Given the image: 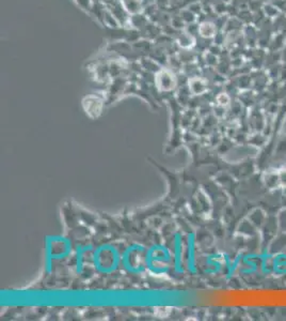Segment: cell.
Returning <instances> with one entry per match:
<instances>
[{
  "label": "cell",
  "instance_id": "6da1fadb",
  "mask_svg": "<svg viewBox=\"0 0 286 321\" xmlns=\"http://www.w3.org/2000/svg\"><path fill=\"white\" fill-rule=\"evenodd\" d=\"M171 257L163 245H154L146 253V267L154 274H165L170 269Z\"/></svg>",
  "mask_w": 286,
  "mask_h": 321
},
{
  "label": "cell",
  "instance_id": "3957f363",
  "mask_svg": "<svg viewBox=\"0 0 286 321\" xmlns=\"http://www.w3.org/2000/svg\"><path fill=\"white\" fill-rule=\"evenodd\" d=\"M146 253L147 250L144 246L134 244L129 246L122 255L123 267L131 273H141L146 268Z\"/></svg>",
  "mask_w": 286,
  "mask_h": 321
},
{
  "label": "cell",
  "instance_id": "5b68a950",
  "mask_svg": "<svg viewBox=\"0 0 286 321\" xmlns=\"http://www.w3.org/2000/svg\"><path fill=\"white\" fill-rule=\"evenodd\" d=\"M181 255H182V243L180 241L179 235H177V241H175V256H177L175 257V270L180 273L183 272V269L181 267V263H182Z\"/></svg>",
  "mask_w": 286,
  "mask_h": 321
},
{
  "label": "cell",
  "instance_id": "277c9868",
  "mask_svg": "<svg viewBox=\"0 0 286 321\" xmlns=\"http://www.w3.org/2000/svg\"><path fill=\"white\" fill-rule=\"evenodd\" d=\"M71 250V243L69 240L61 237H54L52 240L47 241V258L48 261L52 259L63 258L69 255Z\"/></svg>",
  "mask_w": 286,
  "mask_h": 321
},
{
  "label": "cell",
  "instance_id": "7a4b0ae2",
  "mask_svg": "<svg viewBox=\"0 0 286 321\" xmlns=\"http://www.w3.org/2000/svg\"><path fill=\"white\" fill-rule=\"evenodd\" d=\"M119 252L111 245H103L98 247L93 255L95 269L100 273H111L119 267Z\"/></svg>",
  "mask_w": 286,
  "mask_h": 321
}]
</instances>
